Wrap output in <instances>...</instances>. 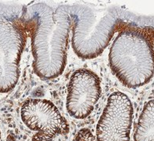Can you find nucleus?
Returning a JSON list of instances; mask_svg holds the SVG:
<instances>
[{
	"mask_svg": "<svg viewBox=\"0 0 154 141\" xmlns=\"http://www.w3.org/2000/svg\"><path fill=\"white\" fill-rule=\"evenodd\" d=\"M0 140H1V132H0Z\"/></svg>",
	"mask_w": 154,
	"mask_h": 141,
	"instance_id": "obj_10",
	"label": "nucleus"
},
{
	"mask_svg": "<svg viewBox=\"0 0 154 141\" xmlns=\"http://www.w3.org/2000/svg\"><path fill=\"white\" fill-rule=\"evenodd\" d=\"M75 141H96V138L88 129H82L77 133Z\"/></svg>",
	"mask_w": 154,
	"mask_h": 141,
	"instance_id": "obj_9",
	"label": "nucleus"
},
{
	"mask_svg": "<svg viewBox=\"0 0 154 141\" xmlns=\"http://www.w3.org/2000/svg\"><path fill=\"white\" fill-rule=\"evenodd\" d=\"M20 117L29 129L36 132L32 141H53L58 135L69 132L67 121L48 100H27L20 109Z\"/></svg>",
	"mask_w": 154,
	"mask_h": 141,
	"instance_id": "obj_5",
	"label": "nucleus"
},
{
	"mask_svg": "<svg viewBox=\"0 0 154 141\" xmlns=\"http://www.w3.org/2000/svg\"><path fill=\"white\" fill-rule=\"evenodd\" d=\"M120 9L116 6L96 8L81 3L69 5L72 46L77 56L91 60L103 52L118 30Z\"/></svg>",
	"mask_w": 154,
	"mask_h": 141,
	"instance_id": "obj_2",
	"label": "nucleus"
},
{
	"mask_svg": "<svg viewBox=\"0 0 154 141\" xmlns=\"http://www.w3.org/2000/svg\"><path fill=\"white\" fill-rule=\"evenodd\" d=\"M101 94L99 77L91 70L78 69L72 75L68 86V112L75 118H86L94 111Z\"/></svg>",
	"mask_w": 154,
	"mask_h": 141,
	"instance_id": "obj_7",
	"label": "nucleus"
},
{
	"mask_svg": "<svg viewBox=\"0 0 154 141\" xmlns=\"http://www.w3.org/2000/svg\"><path fill=\"white\" fill-rule=\"evenodd\" d=\"M133 107L124 93L115 92L108 99L96 129V141H130Z\"/></svg>",
	"mask_w": 154,
	"mask_h": 141,
	"instance_id": "obj_6",
	"label": "nucleus"
},
{
	"mask_svg": "<svg viewBox=\"0 0 154 141\" xmlns=\"http://www.w3.org/2000/svg\"><path fill=\"white\" fill-rule=\"evenodd\" d=\"M24 6L0 3V93L12 90L18 82L26 36Z\"/></svg>",
	"mask_w": 154,
	"mask_h": 141,
	"instance_id": "obj_4",
	"label": "nucleus"
},
{
	"mask_svg": "<svg viewBox=\"0 0 154 141\" xmlns=\"http://www.w3.org/2000/svg\"><path fill=\"white\" fill-rule=\"evenodd\" d=\"M109 61L112 71L128 88L143 86L154 76L152 42L138 32H120L112 42Z\"/></svg>",
	"mask_w": 154,
	"mask_h": 141,
	"instance_id": "obj_3",
	"label": "nucleus"
},
{
	"mask_svg": "<svg viewBox=\"0 0 154 141\" xmlns=\"http://www.w3.org/2000/svg\"><path fill=\"white\" fill-rule=\"evenodd\" d=\"M134 138V141H154V100L145 104Z\"/></svg>",
	"mask_w": 154,
	"mask_h": 141,
	"instance_id": "obj_8",
	"label": "nucleus"
},
{
	"mask_svg": "<svg viewBox=\"0 0 154 141\" xmlns=\"http://www.w3.org/2000/svg\"><path fill=\"white\" fill-rule=\"evenodd\" d=\"M24 20L32 30L33 69L43 80L57 78L65 70L72 20L69 5L51 6L45 2L31 5Z\"/></svg>",
	"mask_w": 154,
	"mask_h": 141,
	"instance_id": "obj_1",
	"label": "nucleus"
}]
</instances>
